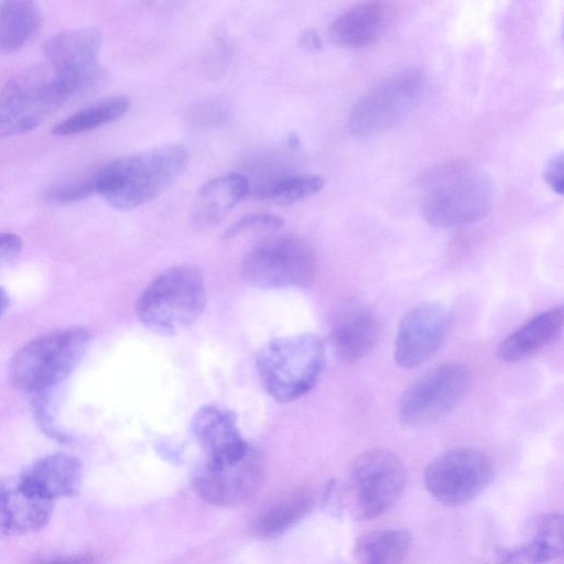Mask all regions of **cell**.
<instances>
[{
  "label": "cell",
  "mask_w": 564,
  "mask_h": 564,
  "mask_svg": "<svg viewBox=\"0 0 564 564\" xmlns=\"http://www.w3.org/2000/svg\"><path fill=\"white\" fill-rule=\"evenodd\" d=\"M66 100L51 70H24L0 88V139L29 132Z\"/></svg>",
  "instance_id": "obj_10"
},
{
  "label": "cell",
  "mask_w": 564,
  "mask_h": 564,
  "mask_svg": "<svg viewBox=\"0 0 564 564\" xmlns=\"http://www.w3.org/2000/svg\"><path fill=\"white\" fill-rule=\"evenodd\" d=\"M129 106V99L122 96L94 102L59 121L52 132L56 135L67 137L96 129L122 117Z\"/></svg>",
  "instance_id": "obj_25"
},
{
  "label": "cell",
  "mask_w": 564,
  "mask_h": 564,
  "mask_svg": "<svg viewBox=\"0 0 564 564\" xmlns=\"http://www.w3.org/2000/svg\"><path fill=\"white\" fill-rule=\"evenodd\" d=\"M42 23L40 8L32 1L0 2V51L23 47L37 33Z\"/></svg>",
  "instance_id": "obj_23"
},
{
  "label": "cell",
  "mask_w": 564,
  "mask_h": 564,
  "mask_svg": "<svg viewBox=\"0 0 564 564\" xmlns=\"http://www.w3.org/2000/svg\"><path fill=\"white\" fill-rule=\"evenodd\" d=\"M192 431L208 464H226L241 458L250 445L242 437L235 413L216 404L199 408L191 422Z\"/></svg>",
  "instance_id": "obj_16"
},
{
  "label": "cell",
  "mask_w": 564,
  "mask_h": 564,
  "mask_svg": "<svg viewBox=\"0 0 564 564\" xmlns=\"http://www.w3.org/2000/svg\"><path fill=\"white\" fill-rule=\"evenodd\" d=\"M80 476V464L75 457L54 454L34 463L17 479L31 492L53 502L76 492Z\"/></svg>",
  "instance_id": "obj_18"
},
{
  "label": "cell",
  "mask_w": 564,
  "mask_h": 564,
  "mask_svg": "<svg viewBox=\"0 0 564 564\" xmlns=\"http://www.w3.org/2000/svg\"><path fill=\"white\" fill-rule=\"evenodd\" d=\"M249 192V182L238 173H229L205 183L194 199L192 217L199 227L216 225Z\"/></svg>",
  "instance_id": "obj_21"
},
{
  "label": "cell",
  "mask_w": 564,
  "mask_h": 564,
  "mask_svg": "<svg viewBox=\"0 0 564 564\" xmlns=\"http://www.w3.org/2000/svg\"><path fill=\"white\" fill-rule=\"evenodd\" d=\"M494 466L482 452L460 447L433 459L424 470L429 494L447 507L464 506L474 500L490 484Z\"/></svg>",
  "instance_id": "obj_11"
},
{
  "label": "cell",
  "mask_w": 564,
  "mask_h": 564,
  "mask_svg": "<svg viewBox=\"0 0 564 564\" xmlns=\"http://www.w3.org/2000/svg\"><path fill=\"white\" fill-rule=\"evenodd\" d=\"M206 299L205 281L197 269L173 267L145 286L135 303V314L149 330L174 336L200 317Z\"/></svg>",
  "instance_id": "obj_4"
},
{
  "label": "cell",
  "mask_w": 564,
  "mask_h": 564,
  "mask_svg": "<svg viewBox=\"0 0 564 564\" xmlns=\"http://www.w3.org/2000/svg\"><path fill=\"white\" fill-rule=\"evenodd\" d=\"M421 186L423 217L441 228L464 226L482 218L494 200L490 177L466 162H449L433 169L423 176Z\"/></svg>",
  "instance_id": "obj_2"
},
{
  "label": "cell",
  "mask_w": 564,
  "mask_h": 564,
  "mask_svg": "<svg viewBox=\"0 0 564 564\" xmlns=\"http://www.w3.org/2000/svg\"><path fill=\"white\" fill-rule=\"evenodd\" d=\"M283 219L270 213H252L241 217L224 232L225 239L235 238L250 231H268L282 227Z\"/></svg>",
  "instance_id": "obj_29"
},
{
  "label": "cell",
  "mask_w": 564,
  "mask_h": 564,
  "mask_svg": "<svg viewBox=\"0 0 564 564\" xmlns=\"http://www.w3.org/2000/svg\"><path fill=\"white\" fill-rule=\"evenodd\" d=\"M90 333L72 327L40 336L19 349L9 362V380L17 389L40 393L63 381L77 366Z\"/></svg>",
  "instance_id": "obj_5"
},
{
  "label": "cell",
  "mask_w": 564,
  "mask_h": 564,
  "mask_svg": "<svg viewBox=\"0 0 564 564\" xmlns=\"http://www.w3.org/2000/svg\"><path fill=\"white\" fill-rule=\"evenodd\" d=\"M323 185V178L315 174L284 175L263 185L259 194L279 204H291L317 193Z\"/></svg>",
  "instance_id": "obj_26"
},
{
  "label": "cell",
  "mask_w": 564,
  "mask_h": 564,
  "mask_svg": "<svg viewBox=\"0 0 564 564\" xmlns=\"http://www.w3.org/2000/svg\"><path fill=\"white\" fill-rule=\"evenodd\" d=\"M264 465L252 446L239 459L226 464L204 463L193 477L196 494L206 502L230 507L249 500L262 485Z\"/></svg>",
  "instance_id": "obj_13"
},
{
  "label": "cell",
  "mask_w": 564,
  "mask_h": 564,
  "mask_svg": "<svg viewBox=\"0 0 564 564\" xmlns=\"http://www.w3.org/2000/svg\"><path fill=\"white\" fill-rule=\"evenodd\" d=\"M545 183L557 194L563 192V155L555 154L545 165L543 172Z\"/></svg>",
  "instance_id": "obj_31"
},
{
  "label": "cell",
  "mask_w": 564,
  "mask_h": 564,
  "mask_svg": "<svg viewBox=\"0 0 564 564\" xmlns=\"http://www.w3.org/2000/svg\"><path fill=\"white\" fill-rule=\"evenodd\" d=\"M316 270L310 245L299 236L284 234L254 247L246 256L241 273L248 284L271 290L306 286Z\"/></svg>",
  "instance_id": "obj_8"
},
{
  "label": "cell",
  "mask_w": 564,
  "mask_h": 564,
  "mask_svg": "<svg viewBox=\"0 0 564 564\" xmlns=\"http://www.w3.org/2000/svg\"><path fill=\"white\" fill-rule=\"evenodd\" d=\"M561 555V546L533 538L498 550L489 558L488 564H546Z\"/></svg>",
  "instance_id": "obj_27"
},
{
  "label": "cell",
  "mask_w": 564,
  "mask_h": 564,
  "mask_svg": "<svg viewBox=\"0 0 564 564\" xmlns=\"http://www.w3.org/2000/svg\"><path fill=\"white\" fill-rule=\"evenodd\" d=\"M314 498L305 489H296L260 511L250 530L261 539L281 535L304 519L312 510Z\"/></svg>",
  "instance_id": "obj_22"
},
{
  "label": "cell",
  "mask_w": 564,
  "mask_h": 564,
  "mask_svg": "<svg viewBox=\"0 0 564 564\" xmlns=\"http://www.w3.org/2000/svg\"><path fill=\"white\" fill-rule=\"evenodd\" d=\"M53 502L24 488L18 479L0 490V533L19 534L42 528L50 519Z\"/></svg>",
  "instance_id": "obj_19"
},
{
  "label": "cell",
  "mask_w": 564,
  "mask_h": 564,
  "mask_svg": "<svg viewBox=\"0 0 564 564\" xmlns=\"http://www.w3.org/2000/svg\"><path fill=\"white\" fill-rule=\"evenodd\" d=\"M96 557L90 553L58 556L41 561L36 564H95Z\"/></svg>",
  "instance_id": "obj_33"
},
{
  "label": "cell",
  "mask_w": 564,
  "mask_h": 564,
  "mask_svg": "<svg viewBox=\"0 0 564 564\" xmlns=\"http://www.w3.org/2000/svg\"><path fill=\"white\" fill-rule=\"evenodd\" d=\"M187 151L165 144L113 160L97 170L96 192L112 207L135 208L164 192L185 170Z\"/></svg>",
  "instance_id": "obj_1"
},
{
  "label": "cell",
  "mask_w": 564,
  "mask_h": 564,
  "mask_svg": "<svg viewBox=\"0 0 564 564\" xmlns=\"http://www.w3.org/2000/svg\"><path fill=\"white\" fill-rule=\"evenodd\" d=\"M381 322L371 306L350 299L339 306L330 326V340L337 357L355 362L377 345Z\"/></svg>",
  "instance_id": "obj_15"
},
{
  "label": "cell",
  "mask_w": 564,
  "mask_h": 564,
  "mask_svg": "<svg viewBox=\"0 0 564 564\" xmlns=\"http://www.w3.org/2000/svg\"><path fill=\"white\" fill-rule=\"evenodd\" d=\"M325 367V347L312 333L283 336L268 341L256 357L264 391L278 402H292L307 394Z\"/></svg>",
  "instance_id": "obj_3"
},
{
  "label": "cell",
  "mask_w": 564,
  "mask_h": 564,
  "mask_svg": "<svg viewBox=\"0 0 564 564\" xmlns=\"http://www.w3.org/2000/svg\"><path fill=\"white\" fill-rule=\"evenodd\" d=\"M451 313L442 303L424 302L408 311L399 323L394 340V361L414 368L433 357L445 341Z\"/></svg>",
  "instance_id": "obj_14"
},
{
  "label": "cell",
  "mask_w": 564,
  "mask_h": 564,
  "mask_svg": "<svg viewBox=\"0 0 564 564\" xmlns=\"http://www.w3.org/2000/svg\"><path fill=\"white\" fill-rule=\"evenodd\" d=\"M562 325V306L536 314L500 343L498 359L517 362L536 354L560 335Z\"/></svg>",
  "instance_id": "obj_20"
},
{
  "label": "cell",
  "mask_w": 564,
  "mask_h": 564,
  "mask_svg": "<svg viewBox=\"0 0 564 564\" xmlns=\"http://www.w3.org/2000/svg\"><path fill=\"white\" fill-rule=\"evenodd\" d=\"M97 170L62 181L45 192V198L53 204H69L82 200L96 192Z\"/></svg>",
  "instance_id": "obj_28"
},
{
  "label": "cell",
  "mask_w": 564,
  "mask_h": 564,
  "mask_svg": "<svg viewBox=\"0 0 564 564\" xmlns=\"http://www.w3.org/2000/svg\"><path fill=\"white\" fill-rule=\"evenodd\" d=\"M562 530L563 518L560 513L543 514L534 523L533 538L562 547Z\"/></svg>",
  "instance_id": "obj_30"
},
{
  "label": "cell",
  "mask_w": 564,
  "mask_h": 564,
  "mask_svg": "<svg viewBox=\"0 0 564 564\" xmlns=\"http://www.w3.org/2000/svg\"><path fill=\"white\" fill-rule=\"evenodd\" d=\"M8 307H9V295L6 292V290L0 288V319L4 315Z\"/></svg>",
  "instance_id": "obj_35"
},
{
  "label": "cell",
  "mask_w": 564,
  "mask_h": 564,
  "mask_svg": "<svg viewBox=\"0 0 564 564\" xmlns=\"http://www.w3.org/2000/svg\"><path fill=\"white\" fill-rule=\"evenodd\" d=\"M425 85V75L417 68L380 79L354 104L347 120L349 132L369 137L397 126L420 102Z\"/></svg>",
  "instance_id": "obj_6"
},
{
  "label": "cell",
  "mask_w": 564,
  "mask_h": 564,
  "mask_svg": "<svg viewBox=\"0 0 564 564\" xmlns=\"http://www.w3.org/2000/svg\"><path fill=\"white\" fill-rule=\"evenodd\" d=\"M393 9L387 2L368 1L352 6L329 25L333 43L344 48H365L375 44L387 31Z\"/></svg>",
  "instance_id": "obj_17"
},
{
  "label": "cell",
  "mask_w": 564,
  "mask_h": 564,
  "mask_svg": "<svg viewBox=\"0 0 564 564\" xmlns=\"http://www.w3.org/2000/svg\"><path fill=\"white\" fill-rule=\"evenodd\" d=\"M471 381L469 369L460 362L435 366L415 379L398 404L399 421L405 426H425L448 414L465 397Z\"/></svg>",
  "instance_id": "obj_9"
},
{
  "label": "cell",
  "mask_w": 564,
  "mask_h": 564,
  "mask_svg": "<svg viewBox=\"0 0 564 564\" xmlns=\"http://www.w3.org/2000/svg\"><path fill=\"white\" fill-rule=\"evenodd\" d=\"M101 45L96 29L82 28L61 32L44 45L48 68L66 99L94 84L99 74Z\"/></svg>",
  "instance_id": "obj_12"
},
{
  "label": "cell",
  "mask_w": 564,
  "mask_h": 564,
  "mask_svg": "<svg viewBox=\"0 0 564 564\" xmlns=\"http://www.w3.org/2000/svg\"><path fill=\"white\" fill-rule=\"evenodd\" d=\"M406 468L392 452L373 448L359 454L349 468L348 494L354 514L376 519L389 511L402 496Z\"/></svg>",
  "instance_id": "obj_7"
},
{
  "label": "cell",
  "mask_w": 564,
  "mask_h": 564,
  "mask_svg": "<svg viewBox=\"0 0 564 564\" xmlns=\"http://www.w3.org/2000/svg\"><path fill=\"white\" fill-rule=\"evenodd\" d=\"M22 250L21 238L12 232H0V267L14 260Z\"/></svg>",
  "instance_id": "obj_32"
},
{
  "label": "cell",
  "mask_w": 564,
  "mask_h": 564,
  "mask_svg": "<svg viewBox=\"0 0 564 564\" xmlns=\"http://www.w3.org/2000/svg\"><path fill=\"white\" fill-rule=\"evenodd\" d=\"M299 43L306 50H315L321 46L318 34L314 30H305L299 39Z\"/></svg>",
  "instance_id": "obj_34"
},
{
  "label": "cell",
  "mask_w": 564,
  "mask_h": 564,
  "mask_svg": "<svg viewBox=\"0 0 564 564\" xmlns=\"http://www.w3.org/2000/svg\"><path fill=\"white\" fill-rule=\"evenodd\" d=\"M411 534L401 529H381L360 535L355 544L357 564H402Z\"/></svg>",
  "instance_id": "obj_24"
}]
</instances>
